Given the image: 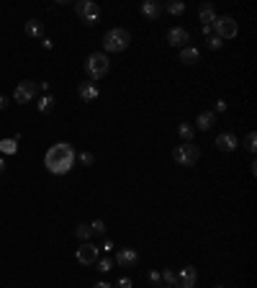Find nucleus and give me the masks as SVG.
<instances>
[{
	"label": "nucleus",
	"instance_id": "nucleus-24",
	"mask_svg": "<svg viewBox=\"0 0 257 288\" xmlns=\"http://www.w3.org/2000/svg\"><path fill=\"white\" fill-rule=\"evenodd\" d=\"M16 149H18V139H3V142H0V152L16 154Z\"/></svg>",
	"mask_w": 257,
	"mask_h": 288
},
{
	"label": "nucleus",
	"instance_id": "nucleus-5",
	"mask_svg": "<svg viewBox=\"0 0 257 288\" xmlns=\"http://www.w3.org/2000/svg\"><path fill=\"white\" fill-rule=\"evenodd\" d=\"M211 29L216 31L213 36H219L221 41L224 39H234L239 34V26H237V21H234L231 16H216V18H213V24H211Z\"/></svg>",
	"mask_w": 257,
	"mask_h": 288
},
{
	"label": "nucleus",
	"instance_id": "nucleus-20",
	"mask_svg": "<svg viewBox=\"0 0 257 288\" xmlns=\"http://www.w3.org/2000/svg\"><path fill=\"white\" fill-rule=\"evenodd\" d=\"M178 137H180L183 142H193V137H196V129H193L190 124H185V121H180V124H178Z\"/></svg>",
	"mask_w": 257,
	"mask_h": 288
},
{
	"label": "nucleus",
	"instance_id": "nucleus-1",
	"mask_svg": "<svg viewBox=\"0 0 257 288\" xmlns=\"http://www.w3.org/2000/svg\"><path fill=\"white\" fill-rule=\"evenodd\" d=\"M75 162H77V154L70 142H57L44 154V165L52 175H67L75 167Z\"/></svg>",
	"mask_w": 257,
	"mask_h": 288
},
{
	"label": "nucleus",
	"instance_id": "nucleus-3",
	"mask_svg": "<svg viewBox=\"0 0 257 288\" xmlns=\"http://www.w3.org/2000/svg\"><path fill=\"white\" fill-rule=\"evenodd\" d=\"M128 44H132V34H128L126 29H121V26L111 29L108 34L103 36V49H105V52H113V54L126 52Z\"/></svg>",
	"mask_w": 257,
	"mask_h": 288
},
{
	"label": "nucleus",
	"instance_id": "nucleus-17",
	"mask_svg": "<svg viewBox=\"0 0 257 288\" xmlns=\"http://www.w3.org/2000/svg\"><path fill=\"white\" fill-rule=\"evenodd\" d=\"M26 36H31V39H44V24L41 21H36V18H31V21H26Z\"/></svg>",
	"mask_w": 257,
	"mask_h": 288
},
{
	"label": "nucleus",
	"instance_id": "nucleus-27",
	"mask_svg": "<svg viewBox=\"0 0 257 288\" xmlns=\"http://www.w3.org/2000/svg\"><path fill=\"white\" fill-rule=\"evenodd\" d=\"M90 229H93V234L103 237V234H105V221H103V219H95L93 224H90Z\"/></svg>",
	"mask_w": 257,
	"mask_h": 288
},
{
	"label": "nucleus",
	"instance_id": "nucleus-29",
	"mask_svg": "<svg viewBox=\"0 0 257 288\" xmlns=\"http://www.w3.org/2000/svg\"><path fill=\"white\" fill-rule=\"evenodd\" d=\"M221 44H224V41H221L219 36H208V49H221Z\"/></svg>",
	"mask_w": 257,
	"mask_h": 288
},
{
	"label": "nucleus",
	"instance_id": "nucleus-36",
	"mask_svg": "<svg viewBox=\"0 0 257 288\" xmlns=\"http://www.w3.org/2000/svg\"><path fill=\"white\" fill-rule=\"evenodd\" d=\"M41 44H44V49H52V47H54L52 39H41Z\"/></svg>",
	"mask_w": 257,
	"mask_h": 288
},
{
	"label": "nucleus",
	"instance_id": "nucleus-26",
	"mask_svg": "<svg viewBox=\"0 0 257 288\" xmlns=\"http://www.w3.org/2000/svg\"><path fill=\"white\" fill-rule=\"evenodd\" d=\"M244 149L252 152V154L257 152V134H254V131H249V134L244 137Z\"/></svg>",
	"mask_w": 257,
	"mask_h": 288
},
{
	"label": "nucleus",
	"instance_id": "nucleus-21",
	"mask_svg": "<svg viewBox=\"0 0 257 288\" xmlns=\"http://www.w3.org/2000/svg\"><path fill=\"white\" fill-rule=\"evenodd\" d=\"M162 280H165V285H178V270L175 268H165L162 270Z\"/></svg>",
	"mask_w": 257,
	"mask_h": 288
},
{
	"label": "nucleus",
	"instance_id": "nucleus-37",
	"mask_svg": "<svg viewBox=\"0 0 257 288\" xmlns=\"http://www.w3.org/2000/svg\"><path fill=\"white\" fill-rule=\"evenodd\" d=\"M6 106H8V98H6V95H0V111H3Z\"/></svg>",
	"mask_w": 257,
	"mask_h": 288
},
{
	"label": "nucleus",
	"instance_id": "nucleus-12",
	"mask_svg": "<svg viewBox=\"0 0 257 288\" xmlns=\"http://www.w3.org/2000/svg\"><path fill=\"white\" fill-rule=\"evenodd\" d=\"M216 147L221 152H234L239 147V139H237V134H231V131H221V134L216 137Z\"/></svg>",
	"mask_w": 257,
	"mask_h": 288
},
{
	"label": "nucleus",
	"instance_id": "nucleus-40",
	"mask_svg": "<svg viewBox=\"0 0 257 288\" xmlns=\"http://www.w3.org/2000/svg\"><path fill=\"white\" fill-rule=\"evenodd\" d=\"M160 288H173V285H160Z\"/></svg>",
	"mask_w": 257,
	"mask_h": 288
},
{
	"label": "nucleus",
	"instance_id": "nucleus-28",
	"mask_svg": "<svg viewBox=\"0 0 257 288\" xmlns=\"http://www.w3.org/2000/svg\"><path fill=\"white\" fill-rule=\"evenodd\" d=\"M111 268H113V260H108V257L98 260V270H100V273H108Z\"/></svg>",
	"mask_w": 257,
	"mask_h": 288
},
{
	"label": "nucleus",
	"instance_id": "nucleus-6",
	"mask_svg": "<svg viewBox=\"0 0 257 288\" xmlns=\"http://www.w3.org/2000/svg\"><path fill=\"white\" fill-rule=\"evenodd\" d=\"M75 13L82 18L85 26H95L100 21V8L93 3V0H77L75 3Z\"/></svg>",
	"mask_w": 257,
	"mask_h": 288
},
{
	"label": "nucleus",
	"instance_id": "nucleus-30",
	"mask_svg": "<svg viewBox=\"0 0 257 288\" xmlns=\"http://www.w3.org/2000/svg\"><path fill=\"white\" fill-rule=\"evenodd\" d=\"M224 111H226V101H224V98H219V101H216V106H213V114H224Z\"/></svg>",
	"mask_w": 257,
	"mask_h": 288
},
{
	"label": "nucleus",
	"instance_id": "nucleus-32",
	"mask_svg": "<svg viewBox=\"0 0 257 288\" xmlns=\"http://www.w3.org/2000/svg\"><path fill=\"white\" fill-rule=\"evenodd\" d=\"M113 247H116V245H113V242H111V239H105L100 250H105V252H113Z\"/></svg>",
	"mask_w": 257,
	"mask_h": 288
},
{
	"label": "nucleus",
	"instance_id": "nucleus-16",
	"mask_svg": "<svg viewBox=\"0 0 257 288\" xmlns=\"http://www.w3.org/2000/svg\"><path fill=\"white\" fill-rule=\"evenodd\" d=\"M213 18H216V8H213L211 3H203V6L198 8V21H201L203 26H211Z\"/></svg>",
	"mask_w": 257,
	"mask_h": 288
},
{
	"label": "nucleus",
	"instance_id": "nucleus-2",
	"mask_svg": "<svg viewBox=\"0 0 257 288\" xmlns=\"http://www.w3.org/2000/svg\"><path fill=\"white\" fill-rule=\"evenodd\" d=\"M108 70H111V62H108V54L105 52H93V54H88V59H85V75H88L93 82L105 77Z\"/></svg>",
	"mask_w": 257,
	"mask_h": 288
},
{
	"label": "nucleus",
	"instance_id": "nucleus-22",
	"mask_svg": "<svg viewBox=\"0 0 257 288\" xmlns=\"http://www.w3.org/2000/svg\"><path fill=\"white\" fill-rule=\"evenodd\" d=\"M167 13H173V16H183L185 13V3H180V0H170V3L165 6Z\"/></svg>",
	"mask_w": 257,
	"mask_h": 288
},
{
	"label": "nucleus",
	"instance_id": "nucleus-8",
	"mask_svg": "<svg viewBox=\"0 0 257 288\" xmlns=\"http://www.w3.org/2000/svg\"><path fill=\"white\" fill-rule=\"evenodd\" d=\"M75 257H77L80 265H95L98 262V247L93 242H82V247H77Z\"/></svg>",
	"mask_w": 257,
	"mask_h": 288
},
{
	"label": "nucleus",
	"instance_id": "nucleus-13",
	"mask_svg": "<svg viewBox=\"0 0 257 288\" xmlns=\"http://www.w3.org/2000/svg\"><path fill=\"white\" fill-rule=\"evenodd\" d=\"M160 13H162V6L157 3V0H144V3H142V16L147 21H157Z\"/></svg>",
	"mask_w": 257,
	"mask_h": 288
},
{
	"label": "nucleus",
	"instance_id": "nucleus-11",
	"mask_svg": "<svg viewBox=\"0 0 257 288\" xmlns=\"http://www.w3.org/2000/svg\"><path fill=\"white\" fill-rule=\"evenodd\" d=\"M116 262H118V268H128V270H132V268H137V265H139V252L123 247V250L116 252Z\"/></svg>",
	"mask_w": 257,
	"mask_h": 288
},
{
	"label": "nucleus",
	"instance_id": "nucleus-39",
	"mask_svg": "<svg viewBox=\"0 0 257 288\" xmlns=\"http://www.w3.org/2000/svg\"><path fill=\"white\" fill-rule=\"evenodd\" d=\"M213 288H226V285H213Z\"/></svg>",
	"mask_w": 257,
	"mask_h": 288
},
{
	"label": "nucleus",
	"instance_id": "nucleus-9",
	"mask_svg": "<svg viewBox=\"0 0 257 288\" xmlns=\"http://www.w3.org/2000/svg\"><path fill=\"white\" fill-rule=\"evenodd\" d=\"M188 41H190V34L183 26H173V29L167 31V44H170V47L183 49V47H188Z\"/></svg>",
	"mask_w": 257,
	"mask_h": 288
},
{
	"label": "nucleus",
	"instance_id": "nucleus-19",
	"mask_svg": "<svg viewBox=\"0 0 257 288\" xmlns=\"http://www.w3.org/2000/svg\"><path fill=\"white\" fill-rule=\"evenodd\" d=\"M36 108H39V114H52V108H54V95H41L36 101Z\"/></svg>",
	"mask_w": 257,
	"mask_h": 288
},
{
	"label": "nucleus",
	"instance_id": "nucleus-35",
	"mask_svg": "<svg viewBox=\"0 0 257 288\" xmlns=\"http://www.w3.org/2000/svg\"><path fill=\"white\" fill-rule=\"evenodd\" d=\"M93 288H113V285H111V283H105V280H100V283H95Z\"/></svg>",
	"mask_w": 257,
	"mask_h": 288
},
{
	"label": "nucleus",
	"instance_id": "nucleus-14",
	"mask_svg": "<svg viewBox=\"0 0 257 288\" xmlns=\"http://www.w3.org/2000/svg\"><path fill=\"white\" fill-rule=\"evenodd\" d=\"M77 93H80V98H82L85 103H90V101H95V98L100 95V90H98V85H95V82H82Z\"/></svg>",
	"mask_w": 257,
	"mask_h": 288
},
{
	"label": "nucleus",
	"instance_id": "nucleus-34",
	"mask_svg": "<svg viewBox=\"0 0 257 288\" xmlns=\"http://www.w3.org/2000/svg\"><path fill=\"white\" fill-rule=\"evenodd\" d=\"M39 90H44V95L49 93V82H39Z\"/></svg>",
	"mask_w": 257,
	"mask_h": 288
},
{
	"label": "nucleus",
	"instance_id": "nucleus-4",
	"mask_svg": "<svg viewBox=\"0 0 257 288\" xmlns=\"http://www.w3.org/2000/svg\"><path fill=\"white\" fill-rule=\"evenodd\" d=\"M198 157H201V149L193 144V142L178 144V147L173 149V160H175L180 167H193V165L198 162Z\"/></svg>",
	"mask_w": 257,
	"mask_h": 288
},
{
	"label": "nucleus",
	"instance_id": "nucleus-18",
	"mask_svg": "<svg viewBox=\"0 0 257 288\" xmlns=\"http://www.w3.org/2000/svg\"><path fill=\"white\" fill-rule=\"evenodd\" d=\"M180 62L183 64H196V62H201V52L196 47H183L180 49Z\"/></svg>",
	"mask_w": 257,
	"mask_h": 288
},
{
	"label": "nucleus",
	"instance_id": "nucleus-23",
	"mask_svg": "<svg viewBox=\"0 0 257 288\" xmlns=\"http://www.w3.org/2000/svg\"><path fill=\"white\" fill-rule=\"evenodd\" d=\"M75 234H77V239H82V242H88V239L93 237V229H90V224H77Z\"/></svg>",
	"mask_w": 257,
	"mask_h": 288
},
{
	"label": "nucleus",
	"instance_id": "nucleus-38",
	"mask_svg": "<svg viewBox=\"0 0 257 288\" xmlns=\"http://www.w3.org/2000/svg\"><path fill=\"white\" fill-rule=\"evenodd\" d=\"M0 172H6V160L0 157Z\"/></svg>",
	"mask_w": 257,
	"mask_h": 288
},
{
	"label": "nucleus",
	"instance_id": "nucleus-15",
	"mask_svg": "<svg viewBox=\"0 0 257 288\" xmlns=\"http://www.w3.org/2000/svg\"><path fill=\"white\" fill-rule=\"evenodd\" d=\"M213 124H216V114H213V111H201L198 119H196V126H198L201 131L213 129Z\"/></svg>",
	"mask_w": 257,
	"mask_h": 288
},
{
	"label": "nucleus",
	"instance_id": "nucleus-33",
	"mask_svg": "<svg viewBox=\"0 0 257 288\" xmlns=\"http://www.w3.org/2000/svg\"><path fill=\"white\" fill-rule=\"evenodd\" d=\"M149 280H152V283H160V270H152V273H149Z\"/></svg>",
	"mask_w": 257,
	"mask_h": 288
},
{
	"label": "nucleus",
	"instance_id": "nucleus-7",
	"mask_svg": "<svg viewBox=\"0 0 257 288\" xmlns=\"http://www.w3.org/2000/svg\"><path fill=\"white\" fill-rule=\"evenodd\" d=\"M36 90H39V85L34 80H24V82H18L16 85V90H13V101L18 106H26L36 98Z\"/></svg>",
	"mask_w": 257,
	"mask_h": 288
},
{
	"label": "nucleus",
	"instance_id": "nucleus-10",
	"mask_svg": "<svg viewBox=\"0 0 257 288\" xmlns=\"http://www.w3.org/2000/svg\"><path fill=\"white\" fill-rule=\"evenodd\" d=\"M196 280H198V270L193 265H185L178 273V285L175 288H196Z\"/></svg>",
	"mask_w": 257,
	"mask_h": 288
},
{
	"label": "nucleus",
	"instance_id": "nucleus-31",
	"mask_svg": "<svg viewBox=\"0 0 257 288\" xmlns=\"http://www.w3.org/2000/svg\"><path fill=\"white\" fill-rule=\"evenodd\" d=\"M116 288H132V278H118Z\"/></svg>",
	"mask_w": 257,
	"mask_h": 288
},
{
	"label": "nucleus",
	"instance_id": "nucleus-25",
	"mask_svg": "<svg viewBox=\"0 0 257 288\" xmlns=\"http://www.w3.org/2000/svg\"><path fill=\"white\" fill-rule=\"evenodd\" d=\"M77 160H80L82 167H93V165H95V154H93V152H80Z\"/></svg>",
	"mask_w": 257,
	"mask_h": 288
}]
</instances>
